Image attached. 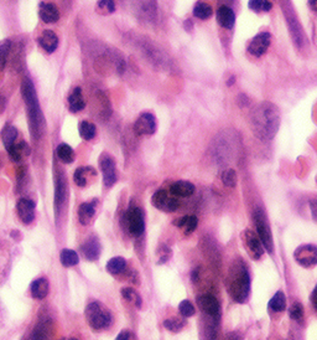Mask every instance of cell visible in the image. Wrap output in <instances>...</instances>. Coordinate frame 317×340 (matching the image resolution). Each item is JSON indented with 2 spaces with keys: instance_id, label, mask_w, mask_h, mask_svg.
<instances>
[{
  "instance_id": "cell-1",
  "label": "cell",
  "mask_w": 317,
  "mask_h": 340,
  "mask_svg": "<svg viewBox=\"0 0 317 340\" xmlns=\"http://www.w3.org/2000/svg\"><path fill=\"white\" fill-rule=\"evenodd\" d=\"M280 124V114L277 106L263 102L251 114V129L263 141H270L275 137Z\"/></svg>"
},
{
  "instance_id": "cell-2",
  "label": "cell",
  "mask_w": 317,
  "mask_h": 340,
  "mask_svg": "<svg viewBox=\"0 0 317 340\" xmlns=\"http://www.w3.org/2000/svg\"><path fill=\"white\" fill-rule=\"evenodd\" d=\"M21 93L25 101V105L28 107L29 124H30V131L34 138H38L42 128V114H41L40 105H38L36 91L34 88V84L30 79H24L21 84Z\"/></svg>"
},
{
  "instance_id": "cell-3",
  "label": "cell",
  "mask_w": 317,
  "mask_h": 340,
  "mask_svg": "<svg viewBox=\"0 0 317 340\" xmlns=\"http://www.w3.org/2000/svg\"><path fill=\"white\" fill-rule=\"evenodd\" d=\"M228 291L236 302L244 303L248 300L250 292V278L244 264H237L231 269L228 277Z\"/></svg>"
},
{
  "instance_id": "cell-4",
  "label": "cell",
  "mask_w": 317,
  "mask_h": 340,
  "mask_svg": "<svg viewBox=\"0 0 317 340\" xmlns=\"http://www.w3.org/2000/svg\"><path fill=\"white\" fill-rule=\"evenodd\" d=\"M86 319L87 323H88L93 329L102 330L109 327L112 318H110L109 312H108L106 308L102 307L99 303L93 302L89 303V304L87 305Z\"/></svg>"
},
{
  "instance_id": "cell-5",
  "label": "cell",
  "mask_w": 317,
  "mask_h": 340,
  "mask_svg": "<svg viewBox=\"0 0 317 340\" xmlns=\"http://www.w3.org/2000/svg\"><path fill=\"white\" fill-rule=\"evenodd\" d=\"M254 220H255L256 231H258V237L260 238L261 245L265 247V250L269 253H273L274 251V245H273L272 232H270L269 224H268L267 216L264 214L261 209H258L254 214Z\"/></svg>"
},
{
  "instance_id": "cell-6",
  "label": "cell",
  "mask_w": 317,
  "mask_h": 340,
  "mask_svg": "<svg viewBox=\"0 0 317 340\" xmlns=\"http://www.w3.org/2000/svg\"><path fill=\"white\" fill-rule=\"evenodd\" d=\"M297 264L302 267H314L317 264V247L314 245L300 246L294 253Z\"/></svg>"
},
{
  "instance_id": "cell-7",
  "label": "cell",
  "mask_w": 317,
  "mask_h": 340,
  "mask_svg": "<svg viewBox=\"0 0 317 340\" xmlns=\"http://www.w3.org/2000/svg\"><path fill=\"white\" fill-rule=\"evenodd\" d=\"M127 224L128 230L133 236L142 235L145 230L144 218H142V212L139 207H130L127 212Z\"/></svg>"
},
{
  "instance_id": "cell-8",
  "label": "cell",
  "mask_w": 317,
  "mask_h": 340,
  "mask_svg": "<svg viewBox=\"0 0 317 340\" xmlns=\"http://www.w3.org/2000/svg\"><path fill=\"white\" fill-rule=\"evenodd\" d=\"M152 205L156 209L163 210V211H175L178 207V200L175 197H171L166 190H157L151 199Z\"/></svg>"
},
{
  "instance_id": "cell-9",
  "label": "cell",
  "mask_w": 317,
  "mask_h": 340,
  "mask_svg": "<svg viewBox=\"0 0 317 340\" xmlns=\"http://www.w3.org/2000/svg\"><path fill=\"white\" fill-rule=\"evenodd\" d=\"M197 303L203 312L207 313L212 318L218 319L221 315V308H219V303L216 300V297L211 296V294H201L197 297Z\"/></svg>"
},
{
  "instance_id": "cell-10",
  "label": "cell",
  "mask_w": 317,
  "mask_h": 340,
  "mask_svg": "<svg viewBox=\"0 0 317 340\" xmlns=\"http://www.w3.org/2000/svg\"><path fill=\"white\" fill-rule=\"evenodd\" d=\"M134 129L140 136H150L156 131V120L150 113H142L135 122Z\"/></svg>"
},
{
  "instance_id": "cell-11",
  "label": "cell",
  "mask_w": 317,
  "mask_h": 340,
  "mask_svg": "<svg viewBox=\"0 0 317 340\" xmlns=\"http://www.w3.org/2000/svg\"><path fill=\"white\" fill-rule=\"evenodd\" d=\"M242 237H243V241L246 242V247L248 248L250 256L254 260L260 259L261 255H263V245H261L260 238L249 230L244 231Z\"/></svg>"
},
{
  "instance_id": "cell-12",
  "label": "cell",
  "mask_w": 317,
  "mask_h": 340,
  "mask_svg": "<svg viewBox=\"0 0 317 340\" xmlns=\"http://www.w3.org/2000/svg\"><path fill=\"white\" fill-rule=\"evenodd\" d=\"M101 169L103 173V182L106 187H112L117 182V172H115V163L110 156L106 155L101 159Z\"/></svg>"
},
{
  "instance_id": "cell-13",
  "label": "cell",
  "mask_w": 317,
  "mask_h": 340,
  "mask_svg": "<svg viewBox=\"0 0 317 340\" xmlns=\"http://www.w3.org/2000/svg\"><path fill=\"white\" fill-rule=\"evenodd\" d=\"M270 45V34L269 33H261L256 35L253 40L250 41V44L248 46V51L254 56H261L265 54Z\"/></svg>"
},
{
  "instance_id": "cell-14",
  "label": "cell",
  "mask_w": 317,
  "mask_h": 340,
  "mask_svg": "<svg viewBox=\"0 0 317 340\" xmlns=\"http://www.w3.org/2000/svg\"><path fill=\"white\" fill-rule=\"evenodd\" d=\"M16 211L24 224L33 223L35 219V202L29 199H20L16 204Z\"/></svg>"
},
{
  "instance_id": "cell-15",
  "label": "cell",
  "mask_w": 317,
  "mask_h": 340,
  "mask_svg": "<svg viewBox=\"0 0 317 340\" xmlns=\"http://www.w3.org/2000/svg\"><path fill=\"white\" fill-rule=\"evenodd\" d=\"M41 20L45 24H54L59 20L60 11L55 4L51 3H41L40 9H38Z\"/></svg>"
},
{
  "instance_id": "cell-16",
  "label": "cell",
  "mask_w": 317,
  "mask_h": 340,
  "mask_svg": "<svg viewBox=\"0 0 317 340\" xmlns=\"http://www.w3.org/2000/svg\"><path fill=\"white\" fill-rule=\"evenodd\" d=\"M38 44L40 46L45 50L46 52L51 54L57 49V45H59V38H57L56 34L51 30H45L38 38Z\"/></svg>"
},
{
  "instance_id": "cell-17",
  "label": "cell",
  "mask_w": 317,
  "mask_h": 340,
  "mask_svg": "<svg viewBox=\"0 0 317 340\" xmlns=\"http://www.w3.org/2000/svg\"><path fill=\"white\" fill-rule=\"evenodd\" d=\"M217 20H218L219 25L223 26V28L232 29L236 23V14L229 6L222 5L217 10Z\"/></svg>"
},
{
  "instance_id": "cell-18",
  "label": "cell",
  "mask_w": 317,
  "mask_h": 340,
  "mask_svg": "<svg viewBox=\"0 0 317 340\" xmlns=\"http://www.w3.org/2000/svg\"><path fill=\"white\" fill-rule=\"evenodd\" d=\"M82 253L88 261H97L101 256V245L97 238H91L82 246Z\"/></svg>"
},
{
  "instance_id": "cell-19",
  "label": "cell",
  "mask_w": 317,
  "mask_h": 340,
  "mask_svg": "<svg viewBox=\"0 0 317 340\" xmlns=\"http://www.w3.org/2000/svg\"><path fill=\"white\" fill-rule=\"evenodd\" d=\"M96 215V204L94 202H84L78 207V220L82 225H89Z\"/></svg>"
},
{
  "instance_id": "cell-20",
  "label": "cell",
  "mask_w": 317,
  "mask_h": 340,
  "mask_svg": "<svg viewBox=\"0 0 317 340\" xmlns=\"http://www.w3.org/2000/svg\"><path fill=\"white\" fill-rule=\"evenodd\" d=\"M31 296L35 300H43L50 291V284L46 278H38L31 283Z\"/></svg>"
},
{
  "instance_id": "cell-21",
  "label": "cell",
  "mask_w": 317,
  "mask_h": 340,
  "mask_svg": "<svg viewBox=\"0 0 317 340\" xmlns=\"http://www.w3.org/2000/svg\"><path fill=\"white\" fill-rule=\"evenodd\" d=\"M86 107V101H84L82 90L79 87H76L69 97V108L71 112H81Z\"/></svg>"
},
{
  "instance_id": "cell-22",
  "label": "cell",
  "mask_w": 317,
  "mask_h": 340,
  "mask_svg": "<svg viewBox=\"0 0 317 340\" xmlns=\"http://www.w3.org/2000/svg\"><path fill=\"white\" fill-rule=\"evenodd\" d=\"M171 194L175 195V196H181V197H187L195 192V187L193 184H191L190 182H185V180H180V182H176L171 185L170 188Z\"/></svg>"
},
{
  "instance_id": "cell-23",
  "label": "cell",
  "mask_w": 317,
  "mask_h": 340,
  "mask_svg": "<svg viewBox=\"0 0 317 340\" xmlns=\"http://www.w3.org/2000/svg\"><path fill=\"white\" fill-rule=\"evenodd\" d=\"M89 177H96V170L89 166H82L76 170L73 175V180L78 187L83 188L88 184Z\"/></svg>"
},
{
  "instance_id": "cell-24",
  "label": "cell",
  "mask_w": 317,
  "mask_h": 340,
  "mask_svg": "<svg viewBox=\"0 0 317 340\" xmlns=\"http://www.w3.org/2000/svg\"><path fill=\"white\" fill-rule=\"evenodd\" d=\"M6 151H8L9 156H10L14 161L23 160L24 156L29 155V153H30V149H29L28 144L24 143V142L23 143L13 144V146L8 147Z\"/></svg>"
},
{
  "instance_id": "cell-25",
  "label": "cell",
  "mask_w": 317,
  "mask_h": 340,
  "mask_svg": "<svg viewBox=\"0 0 317 340\" xmlns=\"http://www.w3.org/2000/svg\"><path fill=\"white\" fill-rule=\"evenodd\" d=\"M197 224H198V220L196 216H192V215H187V216H183V218L178 219L177 221H176V225L178 226L180 228H182L183 231H185V233H191L192 231L196 230V227H197Z\"/></svg>"
},
{
  "instance_id": "cell-26",
  "label": "cell",
  "mask_w": 317,
  "mask_h": 340,
  "mask_svg": "<svg viewBox=\"0 0 317 340\" xmlns=\"http://www.w3.org/2000/svg\"><path fill=\"white\" fill-rule=\"evenodd\" d=\"M57 156L61 161H64L65 164H71L74 160V151L69 144H60L57 147Z\"/></svg>"
},
{
  "instance_id": "cell-27",
  "label": "cell",
  "mask_w": 317,
  "mask_h": 340,
  "mask_svg": "<svg viewBox=\"0 0 317 340\" xmlns=\"http://www.w3.org/2000/svg\"><path fill=\"white\" fill-rule=\"evenodd\" d=\"M269 307L274 312H282V310H285V308H286V297H285L284 292L279 291L275 293V296L270 300Z\"/></svg>"
},
{
  "instance_id": "cell-28",
  "label": "cell",
  "mask_w": 317,
  "mask_h": 340,
  "mask_svg": "<svg viewBox=\"0 0 317 340\" xmlns=\"http://www.w3.org/2000/svg\"><path fill=\"white\" fill-rule=\"evenodd\" d=\"M79 131V136L84 139V141H91L96 137V125L91 122H87V120H83V122L79 123L78 127Z\"/></svg>"
},
{
  "instance_id": "cell-29",
  "label": "cell",
  "mask_w": 317,
  "mask_h": 340,
  "mask_svg": "<svg viewBox=\"0 0 317 340\" xmlns=\"http://www.w3.org/2000/svg\"><path fill=\"white\" fill-rule=\"evenodd\" d=\"M127 267V261L123 257H114L107 264V271L112 274H119Z\"/></svg>"
},
{
  "instance_id": "cell-30",
  "label": "cell",
  "mask_w": 317,
  "mask_h": 340,
  "mask_svg": "<svg viewBox=\"0 0 317 340\" xmlns=\"http://www.w3.org/2000/svg\"><path fill=\"white\" fill-rule=\"evenodd\" d=\"M193 15L198 19H208L212 15V6L206 1H198L193 8Z\"/></svg>"
},
{
  "instance_id": "cell-31",
  "label": "cell",
  "mask_w": 317,
  "mask_h": 340,
  "mask_svg": "<svg viewBox=\"0 0 317 340\" xmlns=\"http://www.w3.org/2000/svg\"><path fill=\"white\" fill-rule=\"evenodd\" d=\"M61 264L65 267H73L78 264V255L73 250H64L60 255Z\"/></svg>"
},
{
  "instance_id": "cell-32",
  "label": "cell",
  "mask_w": 317,
  "mask_h": 340,
  "mask_svg": "<svg viewBox=\"0 0 317 340\" xmlns=\"http://www.w3.org/2000/svg\"><path fill=\"white\" fill-rule=\"evenodd\" d=\"M16 137H18V131H16V128L13 127V125H8V127H5L3 129V132H1V139H3L5 148L15 144Z\"/></svg>"
},
{
  "instance_id": "cell-33",
  "label": "cell",
  "mask_w": 317,
  "mask_h": 340,
  "mask_svg": "<svg viewBox=\"0 0 317 340\" xmlns=\"http://www.w3.org/2000/svg\"><path fill=\"white\" fill-rule=\"evenodd\" d=\"M272 3L269 0H249V8L251 10L260 13V11H269L272 9Z\"/></svg>"
},
{
  "instance_id": "cell-34",
  "label": "cell",
  "mask_w": 317,
  "mask_h": 340,
  "mask_svg": "<svg viewBox=\"0 0 317 340\" xmlns=\"http://www.w3.org/2000/svg\"><path fill=\"white\" fill-rule=\"evenodd\" d=\"M122 296L124 297V300L134 303L138 308L141 307V298H140V296L134 291V289H132V288L122 289Z\"/></svg>"
},
{
  "instance_id": "cell-35",
  "label": "cell",
  "mask_w": 317,
  "mask_h": 340,
  "mask_svg": "<svg viewBox=\"0 0 317 340\" xmlns=\"http://www.w3.org/2000/svg\"><path fill=\"white\" fill-rule=\"evenodd\" d=\"M237 180H238L237 173L234 172L233 169H228V170L223 172V174H222V182H223V184L226 187L234 188L237 185Z\"/></svg>"
},
{
  "instance_id": "cell-36",
  "label": "cell",
  "mask_w": 317,
  "mask_h": 340,
  "mask_svg": "<svg viewBox=\"0 0 317 340\" xmlns=\"http://www.w3.org/2000/svg\"><path fill=\"white\" fill-rule=\"evenodd\" d=\"M97 8L101 14H110L115 10L114 0H101L97 4Z\"/></svg>"
},
{
  "instance_id": "cell-37",
  "label": "cell",
  "mask_w": 317,
  "mask_h": 340,
  "mask_svg": "<svg viewBox=\"0 0 317 340\" xmlns=\"http://www.w3.org/2000/svg\"><path fill=\"white\" fill-rule=\"evenodd\" d=\"M183 325H185V322L182 319H178V318H171V319H166L164 322V327L171 332H180Z\"/></svg>"
},
{
  "instance_id": "cell-38",
  "label": "cell",
  "mask_w": 317,
  "mask_h": 340,
  "mask_svg": "<svg viewBox=\"0 0 317 340\" xmlns=\"http://www.w3.org/2000/svg\"><path fill=\"white\" fill-rule=\"evenodd\" d=\"M9 50H10V42L9 41L5 40L3 42H0V71L5 67Z\"/></svg>"
},
{
  "instance_id": "cell-39",
  "label": "cell",
  "mask_w": 317,
  "mask_h": 340,
  "mask_svg": "<svg viewBox=\"0 0 317 340\" xmlns=\"http://www.w3.org/2000/svg\"><path fill=\"white\" fill-rule=\"evenodd\" d=\"M48 329L46 325H37L34 333L31 334L30 340H48Z\"/></svg>"
},
{
  "instance_id": "cell-40",
  "label": "cell",
  "mask_w": 317,
  "mask_h": 340,
  "mask_svg": "<svg viewBox=\"0 0 317 340\" xmlns=\"http://www.w3.org/2000/svg\"><path fill=\"white\" fill-rule=\"evenodd\" d=\"M178 310H180L181 315L185 318H190L195 314V307L190 301H182L178 305Z\"/></svg>"
},
{
  "instance_id": "cell-41",
  "label": "cell",
  "mask_w": 317,
  "mask_h": 340,
  "mask_svg": "<svg viewBox=\"0 0 317 340\" xmlns=\"http://www.w3.org/2000/svg\"><path fill=\"white\" fill-rule=\"evenodd\" d=\"M66 199V185H65L64 182H60L56 184V205L62 204Z\"/></svg>"
},
{
  "instance_id": "cell-42",
  "label": "cell",
  "mask_w": 317,
  "mask_h": 340,
  "mask_svg": "<svg viewBox=\"0 0 317 340\" xmlns=\"http://www.w3.org/2000/svg\"><path fill=\"white\" fill-rule=\"evenodd\" d=\"M304 315V307L300 303H295L291 308H290V318L294 320H300Z\"/></svg>"
},
{
  "instance_id": "cell-43",
  "label": "cell",
  "mask_w": 317,
  "mask_h": 340,
  "mask_svg": "<svg viewBox=\"0 0 317 340\" xmlns=\"http://www.w3.org/2000/svg\"><path fill=\"white\" fill-rule=\"evenodd\" d=\"M115 340H137V337L130 330H123L118 334Z\"/></svg>"
},
{
  "instance_id": "cell-44",
  "label": "cell",
  "mask_w": 317,
  "mask_h": 340,
  "mask_svg": "<svg viewBox=\"0 0 317 340\" xmlns=\"http://www.w3.org/2000/svg\"><path fill=\"white\" fill-rule=\"evenodd\" d=\"M312 302H314L315 308H316V309H317V287H316V288H315L314 293H312Z\"/></svg>"
},
{
  "instance_id": "cell-45",
  "label": "cell",
  "mask_w": 317,
  "mask_h": 340,
  "mask_svg": "<svg viewBox=\"0 0 317 340\" xmlns=\"http://www.w3.org/2000/svg\"><path fill=\"white\" fill-rule=\"evenodd\" d=\"M311 209H312V214H314L315 219L317 218V201H315L314 204H311Z\"/></svg>"
},
{
  "instance_id": "cell-46",
  "label": "cell",
  "mask_w": 317,
  "mask_h": 340,
  "mask_svg": "<svg viewBox=\"0 0 317 340\" xmlns=\"http://www.w3.org/2000/svg\"><path fill=\"white\" fill-rule=\"evenodd\" d=\"M309 4L311 5V8L317 9V0H309Z\"/></svg>"
},
{
  "instance_id": "cell-47",
  "label": "cell",
  "mask_w": 317,
  "mask_h": 340,
  "mask_svg": "<svg viewBox=\"0 0 317 340\" xmlns=\"http://www.w3.org/2000/svg\"><path fill=\"white\" fill-rule=\"evenodd\" d=\"M70 340H78V339H76V338H71V339H70Z\"/></svg>"
},
{
  "instance_id": "cell-48",
  "label": "cell",
  "mask_w": 317,
  "mask_h": 340,
  "mask_svg": "<svg viewBox=\"0 0 317 340\" xmlns=\"http://www.w3.org/2000/svg\"><path fill=\"white\" fill-rule=\"evenodd\" d=\"M61 340H64V339H61Z\"/></svg>"
}]
</instances>
